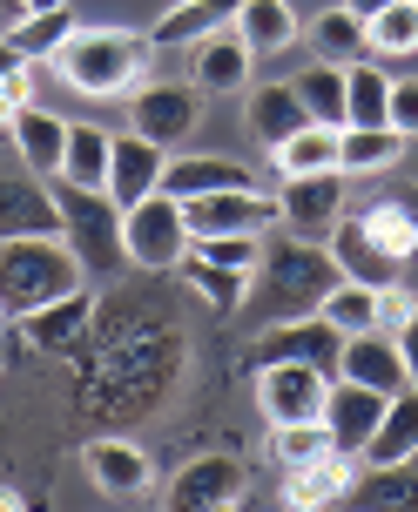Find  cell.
I'll return each instance as SVG.
<instances>
[{"label":"cell","mask_w":418,"mask_h":512,"mask_svg":"<svg viewBox=\"0 0 418 512\" xmlns=\"http://www.w3.org/2000/svg\"><path fill=\"white\" fill-rule=\"evenodd\" d=\"M324 398H331V371H317V364H270V371H257V405L270 425L324 418Z\"/></svg>","instance_id":"obj_9"},{"label":"cell","mask_w":418,"mask_h":512,"mask_svg":"<svg viewBox=\"0 0 418 512\" xmlns=\"http://www.w3.org/2000/svg\"><path fill=\"white\" fill-rule=\"evenodd\" d=\"M344 128H392V81L371 61L344 68Z\"/></svg>","instance_id":"obj_27"},{"label":"cell","mask_w":418,"mask_h":512,"mask_svg":"<svg viewBox=\"0 0 418 512\" xmlns=\"http://www.w3.org/2000/svg\"><path fill=\"white\" fill-rule=\"evenodd\" d=\"M0 317H7V310H0Z\"/></svg>","instance_id":"obj_50"},{"label":"cell","mask_w":418,"mask_h":512,"mask_svg":"<svg viewBox=\"0 0 418 512\" xmlns=\"http://www.w3.org/2000/svg\"><path fill=\"white\" fill-rule=\"evenodd\" d=\"M189 256H196V263H216V270H243V277H257L263 236H196Z\"/></svg>","instance_id":"obj_39"},{"label":"cell","mask_w":418,"mask_h":512,"mask_svg":"<svg viewBox=\"0 0 418 512\" xmlns=\"http://www.w3.org/2000/svg\"><path fill=\"white\" fill-rule=\"evenodd\" d=\"M81 465H88V479H95L108 499H142V492H149V459L135 452L129 438H95V445L81 452Z\"/></svg>","instance_id":"obj_21"},{"label":"cell","mask_w":418,"mask_h":512,"mask_svg":"<svg viewBox=\"0 0 418 512\" xmlns=\"http://www.w3.org/2000/svg\"><path fill=\"white\" fill-rule=\"evenodd\" d=\"M236 41L250 54H284L297 41V14H290V0H243L236 7Z\"/></svg>","instance_id":"obj_26"},{"label":"cell","mask_w":418,"mask_h":512,"mask_svg":"<svg viewBox=\"0 0 418 512\" xmlns=\"http://www.w3.org/2000/svg\"><path fill=\"white\" fill-rule=\"evenodd\" d=\"M21 14H34V7H27V0H0V34H7V27L21 21Z\"/></svg>","instance_id":"obj_45"},{"label":"cell","mask_w":418,"mask_h":512,"mask_svg":"<svg viewBox=\"0 0 418 512\" xmlns=\"http://www.w3.org/2000/svg\"><path fill=\"white\" fill-rule=\"evenodd\" d=\"M243 122H250V135H257L263 149L277 155L297 128H311V115H304V102H297V88H290V81H277V88H257V95H250Z\"/></svg>","instance_id":"obj_24"},{"label":"cell","mask_w":418,"mask_h":512,"mask_svg":"<svg viewBox=\"0 0 418 512\" xmlns=\"http://www.w3.org/2000/svg\"><path fill=\"white\" fill-rule=\"evenodd\" d=\"M196 102H203L196 81H142L129 95V128L142 142H156V149H176L189 128H196V115H203Z\"/></svg>","instance_id":"obj_7"},{"label":"cell","mask_w":418,"mask_h":512,"mask_svg":"<svg viewBox=\"0 0 418 512\" xmlns=\"http://www.w3.org/2000/svg\"><path fill=\"white\" fill-rule=\"evenodd\" d=\"M108 149H115V135H102L95 122H68L61 182H75V189H108Z\"/></svg>","instance_id":"obj_30"},{"label":"cell","mask_w":418,"mask_h":512,"mask_svg":"<svg viewBox=\"0 0 418 512\" xmlns=\"http://www.w3.org/2000/svg\"><path fill=\"white\" fill-rule=\"evenodd\" d=\"M209 512H236V506H209Z\"/></svg>","instance_id":"obj_49"},{"label":"cell","mask_w":418,"mask_h":512,"mask_svg":"<svg viewBox=\"0 0 418 512\" xmlns=\"http://www.w3.org/2000/svg\"><path fill=\"white\" fill-rule=\"evenodd\" d=\"M7 236H61V209L54 189H41V176H0V243Z\"/></svg>","instance_id":"obj_16"},{"label":"cell","mask_w":418,"mask_h":512,"mask_svg":"<svg viewBox=\"0 0 418 512\" xmlns=\"http://www.w3.org/2000/svg\"><path fill=\"white\" fill-rule=\"evenodd\" d=\"M122 250H129L135 270H183L189 256V223L176 196H149V203L122 209Z\"/></svg>","instance_id":"obj_6"},{"label":"cell","mask_w":418,"mask_h":512,"mask_svg":"<svg viewBox=\"0 0 418 512\" xmlns=\"http://www.w3.org/2000/svg\"><path fill=\"white\" fill-rule=\"evenodd\" d=\"M412 290H405V283H392V290H378V331L385 337H398L405 331V324H412Z\"/></svg>","instance_id":"obj_40"},{"label":"cell","mask_w":418,"mask_h":512,"mask_svg":"<svg viewBox=\"0 0 418 512\" xmlns=\"http://www.w3.org/2000/svg\"><path fill=\"white\" fill-rule=\"evenodd\" d=\"M0 512H21V499H14V492H0Z\"/></svg>","instance_id":"obj_47"},{"label":"cell","mask_w":418,"mask_h":512,"mask_svg":"<svg viewBox=\"0 0 418 512\" xmlns=\"http://www.w3.org/2000/svg\"><path fill=\"white\" fill-rule=\"evenodd\" d=\"M48 189H54V209H61V236H68V250L81 256L88 277H108L115 263H129V250H122V209L108 203V189H75L61 176Z\"/></svg>","instance_id":"obj_5"},{"label":"cell","mask_w":418,"mask_h":512,"mask_svg":"<svg viewBox=\"0 0 418 512\" xmlns=\"http://www.w3.org/2000/svg\"><path fill=\"white\" fill-rule=\"evenodd\" d=\"M351 465H358V459L324 452V459L284 472V506H290V512H324V506H338V499H351V479H358Z\"/></svg>","instance_id":"obj_19"},{"label":"cell","mask_w":418,"mask_h":512,"mask_svg":"<svg viewBox=\"0 0 418 512\" xmlns=\"http://www.w3.org/2000/svg\"><path fill=\"white\" fill-rule=\"evenodd\" d=\"M189 243L196 236H263L277 223V203L263 189H223V196H189L183 203Z\"/></svg>","instance_id":"obj_10"},{"label":"cell","mask_w":418,"mask_h":512,"mask_svg":"<svg viewBox=\"0 0 418 512\" xmlns=\"http://www.w3.org/2000/svg\"><path fill=\"white\" fill-rule=\"evenodd\" d=\"M250 61H257V54L236 41V27H216L209 41L189 48V68H196V88H203V95H243V88H250Z\"/></svg>","instance_id":"obj_17"},{"label":"cell","mask_w":418,"mask_h":512,"mask_svg":"<svg viewBox=\"0 0 418 512\" xmlns=\"http://www.w3.org/2000/svg\"><path fill=\"white\" fill-rule=\"evenodd\" d=\"M324 324H338L344 337L358 331H378V290H365V283H338L331 297H324V310H317Z\"/></svg>","instance_id":"obj_36"},{"label":"cell","mask_w":418,"mask_h":512,"mask_svg":"<svg viewBox=\"0 0 418 512\" xmlns=\"http://www.w3.org/2000/svg\"><path fill=\"white\" fill-rule=\"evenodd\" d=\"M331 256L344 283H365V290L405 283V263L418 256V182H385L358 209H344V223L331 230Z\"/></svg>","instance_id":"obj_1"},{"label":"cell","mask_w":418,"mask_h":512,"mask_svg":"<svg viewBox=\"0 0 418 512\" xmlns=\"http://www.w3.org/2000/svg\"><path fill=\"white\" fill-rule=\"evenodd\" d=\"M398 351H405V378H412V391H418V310H412V324L398 331Z\"/></svg>","instance_id":"obj_43"},{"label":"cell","mask_w":418,"mask_h":512,"mask_svg":"<svg viewBox=\"0 0 418 512\" xmlns=\"http://www.w3.org/2000/svg\"><path fill=\"white\" fill-rule=\"evenodd\" d=\"M378 418H385V398H378V391L331 378V398H324V432H331V452H338V459H365Z\"/></svg>","instance_id":"obj_12"},{"label":"cell","mask_w":418,"mask_h":512,"mask_svg":"<svg viewBox=\"0 0 418 512\" xmlns=\"http://www.w3.org/2000/svg\"><path fill=\"white\" fill-rule=\"evenodd\" d=\"M162 169H169V149H156V142H142V135H115V149H108V203L115 209H135L149 203L162 189Z\"/></svg>","instance_id":"obj_13"},{"label":"cell","mask_w":418,"mask_h":512,"mask_svg":"<svg viewBox=\"0 0 418 512\" xmlns=\"http://www.w3.org/2000/svg\"><path fill=\"white\" fill-rule=\"evenodd\" d=\"M365 41H371V54H412L418 48V0H392L385 14H371Z\"/></svg>","instance_id":"obj_37"},{"label":"cell","mask_w":418,"mask_h":512,"mask_svg":"<svg viewBox=\"0 0 418 512\" xmlns=\"http://www.w3.org/2000/svg\"><path fill=\"white\" fill-rule=\"evenodd\" d=\"M290 88H297V102H304V115H311L317 128H344V68H338V61L304 68Z\"/></svg>","instance_id":"obj_32"},{"label":"cell","mask_w":418,"mask_h":512,"mask_svg":"<svg viewBox=\"0 0 418 512\" xmlns=\"http://www.w3.org/2000/svg\"><path fill=\"white\" fill-rule=\"evenodd\" d=\"M338 135L344 128H297V135H290L284 149H277V169H284V176H324V169H338ZM344 176V169H338Z\"/></svg>","instance_id":"obj_33"},{"label":"cell","mask_w":418,"mask_h":512,"mask_svg":"<svg viewBox=\"0 0 418 512\" xmlns=\"http://www.w3.org/2000/svg\"><path fill=\"white\" fill-rule=\"evenodd\" d=\"M338 378H344V384H365V391H378V398H398V391L412 384V378H405V351H398V337H385V331L344 337Z\"/></svg>","instance_id":"obj_14"},{"label":"cell","mask_w":418,"mask_h":512,"mask_svg":"<svg viewBox=\"0 0 418 512\" xmlns=\"http://www.w3.org/2000/svg\"><path fill=\"white\" fill-rule=\"evenodd\" d=\"M338 351H344L338 324H324V317H297V324H277V331L250 351V371H270V364H317V371L338 378Z\"/></svg>","instance_id":"obj_11"},{"label":"cell","mask_w":418,"mask_h":512,"mask_svg":"<svg viewBox=\"0 0 418 512\" xmlns=\"http://www.w3.org/2000/svg\"><path fill=\"white\" fill-rule=\"evenodd\" d=\"M27 7H68V0H27Z\"/></svg>","instance_id":"obj_48"},{"label":"cell","mask_w":418,"mask_h":512,"mask_svg":"<svg viewBox=\"0 0 418 512\" xmlns=\"http://www.w3.org/2000/svg\"><path fill=\"white\" fill-rule=\"evenodd\" d=\"M344 283L331 243H304V236H277L263 243V263L250 277V297L243 304L257 310L263 324H297V317H317L324 297Z\"/></svg>","instance_id":"obj_2"},{"label":"cell","mask_w":418,"mask_h":512,"mask_svg":"<svg viewBox=\"0 0 418 512\" xmlns=\"http://www.w3.org/2000/svg\"><path fill=\"white\" fill-rule=\"evenodd\" d=\"M331 452V432H324V418H304V425H277L270 432V459L284 465V472H297V465H311Z\"/></svg>","instance_id":"obj_38"},{"label":"cell","mask_w":418,"mask_h":512,"mask_svg":"<svg viewBox=\"0 0 418 512\" xmlns=\"http://www.w3.org/2000/svg\"><path fill=\"white\" fill-rule=\"evenodd\" d=\"M405 155L398 128H344L338 135V169L344 176H392V162Z\"/></svg>","instance_id":"obj_28"},{"label":"cell","mask_w":418,"mask_h":512,"mask_svg":"<svg viewBox=\"0 0 418 512\" xmlns=\"http://www.w3.org/2000/svg\"><path fill=\"white\" fill-rule=\"evenodd\" d=\"M27 102H34V68H21V75H7V81H0V122L14 128V115H21Z\"/></svg>","instance_id":"obj_42"},{"label":"cell","mask_w":418,"mask_h":512,"mask_svg":"<svg viewBox=\"0 0 418 512\" xmlns=\"http://www.w3.org/2000/svg\"><path fill=\"white\" fill-rule=\"evenodd\" d=\"M183 277H189V290H196L216 317H236V310H243V297H250V277H243V270H216V263L183 256Z\"/></svg>","instance_id":"obj_34"},{"label":"cell","mask_w":418,"mask_h":512,"mask_svg":"<svg viewBox=\"0 0 418 512\" xmlns=\"http://www.w3.org/2000/svg\"><path fill=\"white\" fill-rule=\"evenodd\" d=\"M21 331H27V344L34 351H75L81 337H88V297H61V304H48V310H34V317H21Z\"/></svg>","instance_id":"obj_29"},{"label":"cell","mask_w":418,"mask_h":512,"mask_svg":"<svg viewBox=\"0 0 418 512\" xmlns=\"http://www.w3.org/2000/svg\"><path fill=\"white\" fill-rule=\"evenodd\" d=\"M311 48L344 68L351 54H371V41H365V21H358L351 7H324V14L311 21Z\"/></svg>","instance_id":"obj_35"},{"label":"cell","mask_w":418,"mask_h":512,"mask_svg":"<svg viewBox=\"0 0 418 512\" xmlns=\"http://www.w3.org/2000/svg\"><path fill=\"white\" fill-rule=\"evenodd\" d=\"M14 149H21V169L27 176H61V155H68V122L61 115H48L41 102H27L21 115H14Z\"/></svg>","instance_id":"obj_20"},{"label":"cell","mask_w":418,"mask_h":512,"mask_svg":"<svg viewBox=\"0 0 418 512\" xmlns=\"http://www.w3.org/2000/svg\"><path fill=\"white\" fill-rule=\"evenodd\" d=\"M68 34H75V7H34V14H21V21L7 27V41L27 61H54V54L68 48Z\"/></svg>","instance_id":"obj_31"},{"label":"cell","mask_w":418,"mask_h":512,"mask_svg":"<svg viewBox=\"0 0 418 512\" xmlns=\"http://www.w3.org/2000/svg\"><path fill=\"white\" fill-rule=\"evenodd\" d=\"M236 7H243V0H176V7L149 27V48H196L216 27L236 21Z\"/></svg>","instance_id":"obj_22"},{"label":"cell","mask_w":418,"mask_h":512,"mask_svg":"<svg viewBox=\"0 0 418 512\" xmlns=\"http://www.w3.org/2000/svg\"><path fill=\"white\" fill-rule=\"evenodd\" d=\"M392 128L418 142V81H392Z\"/></svg>","instance_id":"obj_41"},{"label":"cell","mask_w":418,"mask_h":512,"mask_svg":"<svg viewBox=\"0 0 418 512\" xmlns=\"http://www.w3.org/2000/svg\"><path fill=\"white\" fill-rule=\"evenodd\" d=\"M21 68H34V61H27V54L14 48L7 34H0V81H7V75H21Z\"/></svg>","instance_id":"obj_44"},{"label":"cell","mask_w":418,"mask_h":512,"mask_svg":"<svg viewBox=\"0 0 418 512\" xmlns=\"http://www.w3.org/2000/svg\"><path fill=\"white\" fill-rule=\"evenodd\" d=\"M223 189H257V176L236 162V155H183V162H169L162 169V196H223Z\"/></svg>","instance_id":"obj_18"},{"label":"cell","mask_w":418,"mask_h":512,"mask_svg":"<svg viewBox=\"0 0 418 512\" xmlns=\"http://www.w3.org/2000/svg\"><path fill=\"white\" fill-rule=\"evenodd\" d=\"M149 68V34L129 27H75L68 48L54 54V75L75 95H135Z\"/></svg>","instance_id":"obj_4"},{"label":"cell","mask_w":418,"mask_h":512,"mask_svg":"<svg viewBox=\"0 0 418 512\" xmlns=\"http://www.w3.org/2000/svg\"><path fill=\"white\" fill-rule=\"evenodd\" d=\"M418 459V391L405 384L398 398H385V418L365 445V465H412Z\"/></svg>","instance_id":"obj_23"},{"label":"cell","mask_w":418,"mask_h":512,"mask_svg":"<svg viewBox=\"0 0 418 512\" xmlns=\"http://www.w3.org/2000/svg\"><path fill=\"white\" fill-rule=\"evenodd\" d=\"M351 512H418V472L412 465H365L351 479Z\"/></svg>","instance_id":"obj_25"},{"label":"cell","mask_w":418,"mask_h":512,"mask_svg":"<svg viewBox=\"0 0 418 512\" xmlns=\"http://www.w3.org/2000/svg\"><path fill=\"white\" fill-rule=\"evenodd\" d=\"M88 270L68 250V236H7L0 243V310L7 317H34V310L75 297Z\"/></svg>","instance_id":"obj_3"},{"label":"cell","mask_w":418,"mask_h":512,"mask_svg":"<svg viewBox=\"0 0 418 512\" xmlns=\"http://www.w3.org/2000/svg\"><path fill=\"white\" fill-rule=\"evenodd\" d=\"M243 492V465L230 452H209V459H189L169 486V512H209V506H236Z\"/></svg>","instance_id":"obj_15"},{"label":"cell","mask_w":418,"mask_h":512,"mask_svg":"<svg viewBox=\"0 0 418 512\" xmlns=\"http://www.w3.org/2000/svg\"><path fill=\"white\" fill-rule=\"evenodd\" d=\"M344 176L324 169V176H284V196H277V223L304 243H331V230L344 223Z\"/></svg>","instance_id":"obj_8"},{"label":"cell","mask_w":418,"mask_h":512,"mask_svg":"<svg viewBox=\"0 0 418 512\" xmlns=\"http://www.w3.org/2000/svg\"><path fill=\"white\" fill-rule=\"evenodd\" d=\"M344 7H351V14H358V21H371V14H385V7H392V0H344Z\"/></svg>","instance_id":"obj_46"}]
</instances>
